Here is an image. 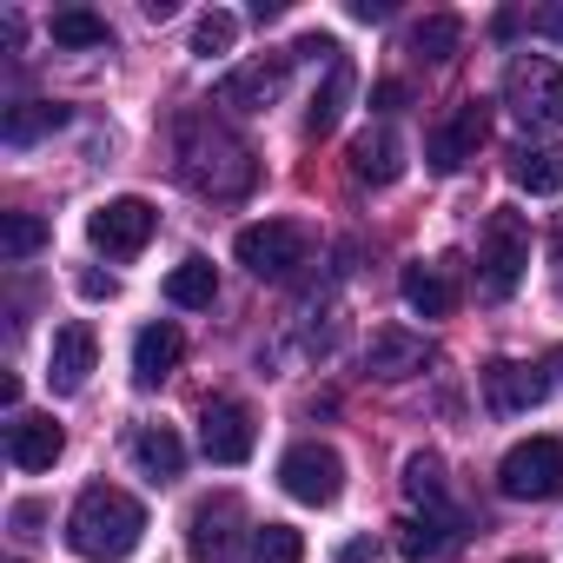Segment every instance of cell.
<instances>
[{
    "mask_svg": "<svg viewBox=\"0 0 563 563\" xmlns=\"http://www.w3.org/2000/svg\"><path fill=\"white\" fill-rule=\"evenodd\" d=\"M252 444H258L252 411H245L239 398H206V411H199V451H206L212 464H245Z\"/></svg>",
    "mask_w": 563,
    "mask_h": 563,
    "instance_id": "7c38bea8",
    "label": "cell"
},
{
    "mask_svg": "<svg viewBox=\"0 0 563 563\" xmlns=\"http://www.w3.org/2000/svg\"><path fill=\"white\" fill-rule=\"evenodd\" d=\"M54 47H107L113 41V27L93 14V8H67V14H54Z\"/></svg>",
    "mask_w": 563,
    "mask_h": 563,
    "instance_id": "83f0119b",
    "label": "cell"
},
{
    "mask_svg": "<svg viewBox=\"0 0 563 563\" xmlns=\"http://www.w3.org/2000/svg\"><path fill=\"white\" fill-rule=\"evenodd\" d=\"M232 41H239V14H225V8H212V14H199L192 21V54H232Z\"/></svg>",
    "mask_w": 563,
    "mask_h": 563,
    "instance_id": "4dcf8cb0",
    "label": "cell"
},
{
    "mask_svg": "<svg viewBox=\"0 0 563 563\" xmlns=\"http://www.w3.org/2000/svg\"><path fill=\"white\" fill-rule=\"evenodd\" d=\"M484 133H490V107H484V100H457V107H451V120H444V126L431 133V146H424L431 173H464V166L477 159Z\"/></svg>",
    "mask_w": 563,
    "mask_h": 563,
    "instance_id": "8fae6325",
    "label": "cell"
},
{
    "mask_svg": "<svg viewBox=\"0 0 563 563\" xmlns=\"http://www.w3.org/2000/svg\"><path fill=\"white\" fill-rule=\"evenodd\" d=\"M464 47V21L457 14H424L418 27H411V54L418 60H451Z\"/></svg>",
    "mask_w": 563,
    "mask_h": 563,
    "instance_id": "484cf974",
    "label": "cell"
},
{
    "mask_svg": "<svg viewBox=\"0 0 563 563\" xmlns=\"http://www.w3.org/2000/svg\"><path fill=\"white\" fill-rule=\"evenodd\" d=\"M166 299L179 306V312H212V299H219V272H212V258H179L173 272H166Z\"/></svg>",
    "mask_w": 563,
    "mask_h": 563,
    "instance_id": "7402d4cb",
    "label": "cell"
},
{
    "mask_svg": "<svg viewBox=\"0 0 563 563\" xmlns=\"http://www.w3.org/2000/svg\"><path fill=\"white\" fill-rule=\"evenodd\" d=\"M278 484H286V497H299V504H332L345 490V457L332 444L306 438V444H292L278 457Z\"/></svg>",
    "mask_w": 563,
    "mask_h": 563,
    "instance_id": "9c48e42d",
    "label": "cell"
},
{
    "mask_svg": "<svg viewBox=\"0 0 563 563\" xmlns=\"http://www.w3.org/2000/svg\"><path fill=\"white\" fill-rule=\"evenodd\" d=\"M510 563H543V556H510Z\"/></svg>",
    "mask_w": 563,
    "mask_h": 563,
    "instance_id": "74e56055",
    "label": "cell"
},
{
    "mask_svg": "<svg viewBox=\"0 0 563 563\" xmlns=\"http://www.w3.org/2000/svg\"><path fill=\"white\" fill-rule=\"evenodd\" d=\"M239 530H245V504H239L232 490L199 497L192 517H186V550H192V563H232Z\"/></svg>",
    "mask_w": 563,
    "mask_h": 563,
    "instance_id": "30bf717a",
    "label": "cell"
},
{
    "mask_svg": "<svg viewBox=\"0 0 563 563\" xmlns=\"http://www.w3.org/2000/svg\"><path fill=\"white\" fill-rule=\"evenodd\" d=\"M286 74H292V54H265V60L225 74L219 107H232V113H258V107H272L278 93H286Z\"/></svg>",
    "mask_w": 563,
    "mask_h": 563,
    "instance_id": "9a60e30c",
    "label": "cell"
},
{
    "mask_svg": "<svg viewBox=\"0 0 563 563\" xmlns=\"http://www.w3.org/2000/svg\"><path fill=\"white\" fill-rule=\"evenodd\" d=\"M504 107L517 126H563V67L550 54H517L504 74Z\"/></svg>",
    "mask_w": 563,
    "mask_h": 563,
    "instance_id": "5b68a950",
    "label": "cell"
},
{
    "mask_svg": "<svg viewBox=\"0 0 563 563\" xmlns=\"http://www.w3.org/2000/svg\"><path fill=\"white\" fill-rule=\"evenodd\" d=\"M179 358H186V339H179V325H140V339H133V378L153 391V385H166L173 372H179Z\"/></svg>",
    "mask_w": 563,
    "mask_h": 563,
    "instance_id": "d6986e66",
    "label": "cell"
},
{
    "mask_svg": "<svg viewBox=\"0 0 563 563\" xmlns=\"http://www.w3.org/2000/svg\"><path fill=\"white\" fill-rule=\"evenodd\" d=\"M8 523H14V537H34V530L47 523V510H41V504H14V517H8Z\"/></svg>",
    "mask_w": 563,
    "mask_h": 563,
    "instance_id": "836d02e7",
    "label": "cell"
},
{
    "mask_svg": "<svg viewBox=\"0 0 563 563\" xmlns=\"http://www.w3.org/2000/svg\"><path fill=\"white\" fill-rule=\"evenodd\" d=\"M352 80H358V74H352V60H332V74H325V87H319V93H312V107H306V133H312V140H325V133H332V126L345 120V100H352Z\"/></svg>",
    "mask_w": 563,
    "mask_h": 563,
    "instance_id": "cb8c5ba5",
    "label": "cell"
},
{
    "mask_svg": "<svg viewBox=\"0 0 563 563\" xmlns=\"http://www.w3.org/2000/svg\"><path fill=\"white\" fill-rule=\"evenodd\" d=\"M299 556H306V537H299L292 523H258L245 563H299Z\"/></svg>",
    "mask_w": 563,
    "mask_h": 563,
    "instance_id": "f546056e",
    "label": "cell"
},
{
    "mask_svg": "<svg viewBox=\"0 0 563 563\" xmlns=\"http://www.w3.org/2000/svg\"><path fill=\"white\" fill-rule=\"evenodd\" d=\"M497 490L517 504H550L563 497V438H523L497 464Z\"/></svg>",
    "mask_w": 563,
    "mask_h": 563,
    "instance_id": "8992f818",
    "label": "cell"
},
{
    "mask_svg": "<svg viewBox=\"0 0 563 563\" xmlns=\"http://www.w3.org/2000/svg\"><path fill=\"white\" fill-rule=\"evenodd\" d=\"M93 365H100V339H93V325H60L54 332V345H47V385L67 398V391H87V378H93Z\"/></svg>",
    "mask_w": 563,
    "mask_h": 563,
    "instance_id": "5bb4252c",
    "label": "cell"
},
{
    "mask_svg": "<svg viewBox=\"0 0 563 563\" xmlns=\"http://www.w3.org/2000/svg\"><path fill=\"white\" fill-rule=\"evenodd\" d=\"M345 159H352V179H358V186H391V179L405 173V140H398L391 126H365V133L345 146Z\"/></svg>",
    "mask_w": 563,
    "mask_h": 563,
    "instance_id": "ac0fdd59",
    "label": "cell"
},
{
    "mask_svg": "<svg viewBox=\"0 0 563 563\" xmlns=\"http://www.w3.org/2000/svg\"><path fill=\"white\" fill-rule=\"evenodd\" d=\"M556 378H563V352H550L543 365L497 358V365H484V398H490V411H497V418H517V411L543 405V398L556 391Z\"/></svg>",
    "mask_w": 563,
    "mask_h": 563,
    "instance_id": "52a82bcc",
    "label": "cell"
},
{
    "mask_svg": "<svg viewBox=\"0 0 563 563\" xmlns=\"http://www.w3.org/2000/svg\"><path fill=\"white\" fill-rule=\"evenodd\" d=\"M510 179L523 186V192H537V199H550V192H563V146H517L510 153Z\"/></svg>",
    "mask_w": 563,
    "mask_h": 563,
    "instance_id": "603a6c76",
    "label": "cell"
},
{
    "mask_svg": "<svg viewBox=\"0 0 563 563\" xmlns=\"http://www.w3.org/2000/svg\"><path fill=\"white\" fill-rule=\"evenodd\" d=\"M74 286H80V299H93V306H100V299H120V278H113V272H80Z\"/></svg>",
    "mask_w": 563,
    "mask_h": 563,
    "instance_id": "d6a6232c",
    "label": "cell"
},
{
    "mask_svg": "<svg viewBox=\"0 0 563 563\" xmlns=\"http://www.w3.org/2000/svg\"><path fill=\"white\" fill-rule=\"evenodd\" d=\"M530 27H537V34H550V41H563V8H543V14H530Z\"/></svg>",
    "mask_w": 563,
    "mask_h": 563,
    "instance_id": "e575fe53",
    "label": "cell"
},
{
    "mask_svg": "<svg viewBox=\"0 0 563 563\" xmlns=\"http://www.w3.org/2000/svg\"><path fill=\"white\" fill-rule=\"evenodd\" d=\"M523 272H530V219L497 206L484 219V239H477V286L490 299H510L523 286Z\"/></svg>",
    "mask_w": 563,
    "mask_h": 563,
    "instance_id": "3957f363",
    "label": "cell"
},
{
    "mask_svg": "<svg viewBox=\"0 0 563 563\" xmlns=\"http://www.w3.org/2000/svg\"><path fill=\"white\" fill-rule=\"evenodd\" d=\"M365 556H372V543H365V537H352V543L339 550V563H365Z\"/></svg>",
    "mask_w": 563,
    "mask_h": 563,
    "instance_id": "8d00e7d4",
    "label": "cell"
},
{
    "mask_svg": "<svg viewBox=\"0 0 563 563\" xmlns=\"http://www.w3.org/2000/svg\"><path fill=\"white\" fill-rule=\"evenodd\" d=\"M391 0H352V21H385Z\"/></svg>",
    "mask_w": 563,
    "mask_h": 563,
    "instance_id": "d590c367",
    "label": "cell"
},
{
    "mask_svg": "<svg viewBox=\"0 0 563 563\" xmlns=\"http://www.w3.org/2000/svg\"><path fill=\"white\" fill-rule=\"evenodd\" d=\"M60 451H67V431H60L54 418L14 411V424H8V457H14V471H54Z\"/></svg>",
    "mask_w": 563,
    "mask_h": 563,
    "instance_id": "e0dca14e",
    "label": "cell"
},
{
    "mask_svg": "<svg viewBox=\"0 0 563 563\" xmlns=\"http://www.w3.org/2000/svg\"><path fill=\"white\" fill-rule=\"evenodd\" d=\"M232 252H239V265H245L252 278H265V286H286V278L312 258V232H306L299 219H258V225H245V232L232 239Z\"/></svg>",
    "mask_w": 563,
    "mask_h": 563,
    "instance_id": "277c9868",
    "label": "cell"
},
{
    "mask_svg": "<svg viewBox=\"0 0 563 563\" xmlns=\"http://www.w3.org/2000/svg\"><path fill=\"white\" fill-rule=\"evenodd\" d=\"M405 497L424 504V510H444V464L431 451H411L405 457Z\"/></svg>",
    "mask_w": 563,
    "mask_h": 563,
    "instance_id": "f1b7e54d",
    "label": "cell"
},
{
    "mask_svg": "<svg viewBox=\"0 0 563 563\" xmlns=\"http://www.w3.org/2000/svg\"><path fill=\"white\" fill-rule=\"evenodd\" d=\"M41 245H47V219H34V212H0V258H8V265L34 258Z\"/></svg>",
    "mask_w": 563,
    "mask_h": 563,
    "instance_id": "4316f807",
    "label": "cell"
},
{
    "mask_svg": "<svg viewBox=\"0 0 563 563\" xmlns=\"http://www.w3.org/2000/svg\"><path fill=\"white\" fill-rule=\"evenodd\" d=\"M405 306L418 319H451L457 312V265L451 258H418L405 265Z\"/></svg>",
    "mask_w": 563,
    "mask_h": 563,
    "instance_id": "2e32d148",
    "label": "cell"
},
{
    "mask_svg": "<svg viewBox=\"0 0 563 563\" xmlns=\"http://www.w3.org/2000/svg\"><path fill=\"white\" fill-rule=\"evenodd\" d=\"M140 537H146V510H140L133 490H120V484H87V490L74 497V517H67L74 556H87V563H120V556L140 550Z\"/></svg>",
    "mask_w": 563,
    "mask_h": 563,
    "instance_id": "7a4b0ae2",
    "label": "cell"
},
{
    "mask_svg": "<svg viewBox=\"0 0 563 563\" xmlns=\"http://www.w3.org/2000/svg\"><path fill=\"white\" fill-rule=\"evenodd\" d=\"M173 159H179V179L199 199H245L252 179H258L252 146L219 113H179L173 120Z\"/></svg>",
    "mask_w": 563,
    "mask_h": 563,
    "instance_id": "6da1fadb",
    "label": "cell"
},
{
    "mask_svg": "<svg viewBox=\"0 0 563 563\" xmlns=\"http://www.w3.org/2000/svg\"><path fill=\"white\" fill-rule=\"evenodd\" d=\"M54 126H67V107H54V100H21V107H8V120H0V140H8V146H34V140L54 133Z\"/></svg>",
    "mask_w": 563,
    "mask_h": 563,
    "instance_id": "d4e9b609",
    "label": "cell"
},
{
    "mask_svg": "<svg viewBox=\"0 0 563 563\" xmlns=\"http://www.w3.org/2000/svg\"><path fill=\"white\" fill-rule=\"evenodd\" d=\"M133 464H140L153 484H173V477L186 471V444H179V431H173V424H140V431H133Z\"/></svg>",
    "mask_w": 563,
    "mask_h": 563,
    "instance_id": "44dd1931",
    "label": "cell"
},
{
    "mask_svg": "<svg viewBox=\"0 0 563 563\" xmlns=\"http://www.w3.org/2000/svg\"><path fill=\"white\" fill-rule=\"evenodd\" d=\"M424 365H431V345H424V332H411V325H378V332L365 339V372L385 378V385L418 378Z\"/></svg>",
    "mask_w": 563,
    "mask_h": 563,
    "instance_id": "4fadbf2b",
    "label": "cell"
},
{
    "mask_svg": "<svg viewBox=\"0 0 563 563\" xmlns=\"http://www.w3.org/2000/svg\"><path fill=\"white\" fill-rule=\"evenodd\" d=\"M153 232H159V212H153L140 192H120V199L93 206V219H87V239H93V252H107V258H133V252H146Z\"/></svg>",
    "mask_w": 563,
    "mask_h": 563,
    "instance_id": "ba28073f",
    "label": "cell"
},
{
    "mask_svg": "<svg viewBox=\"0 0 563 563\" xmlns=\"http://www.w3.org/2000/svg\"><path fill=\"white\" fill-rule=\"evenodd\" d=\"M405 100H411V87H405V80H378V87H372V113H385V120H391V113H405Z\"/></svg>",
    "mask_w": 563,
    "mask_h": 563,
    "instance_id": "1f68e13d",
    "label": "cell"
},
{
    "mask_svg": "<svg viewBox=\"0 0 563 563\" xmlns=\"http://www.w3.org/2000/svg\"><path fill=\"white\" fill-rule=\"evenodd\" d=\"M451 543H457V517L451 510H424V517H405L398 523V556L405 563H438Z\"/></svg>",
    "mask_w": 563,
    "mask_h": 563,
    "instance_id": "ffe728a7",
    "label": "cell"
}]
</instances>
